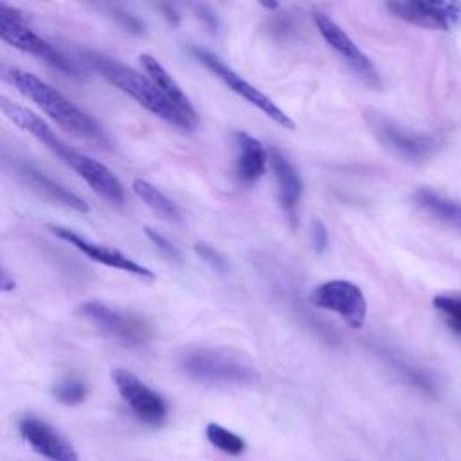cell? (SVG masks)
<instances>
[{"label":"cell","instance_id":"83f0119b","mask_svg":"<svg viewBox=\"0 0 461 461\" xmlns=\"http://www.w3.org/2000/svg\"><path fill=\"white\" fill-rule=\"evenodd\" d=\"M194 13L198 16V20L212 32H216V29L220 27V22H218V16L214 14V11L207 5H194Z\"/></svg>","mask_w":461,"mask_h":461},{"label":"cell","instance_id":"8fae6325","mask_svg":"<svg viewBox=\"0 0 461 461\" xmlns=\"http://www.w3.org/2000/svg\"><path fill=\"white\" fill-rule=\"evenodd\" d=\"M371 126L385 148L407 160L429 158L441 148V137L436 133L414 131L385 117L371 119Z\"/></svg>","mask_w":461,"mask_h":461},{"label":"cell","instance_id":"9c48e42d","mask_svg":"<svg viewBox=\"0 0 461 461\" xmlns=\"http://www.w3.org/2000/svg\"><path fill=\"white\" fill-rule=\"evenodd\" d=\"M308 301L317 308L337 313L351 328L364 326L367 315V301L360 286L351 281H326L308 294Z\"/></svg>","mask_w":461,"mask_h":461},{"label":"cell","instance_id":"8992f818","mask_svg":"<svg viewBox=\"0 0 461 461\" xmlns=\"http://www.w3.org/2000/svg\"><path fill=\"white\" fill-rule=\"evenodd\" d=\"M189 52L194 56L198 63H202L212 76H216L225 86H229L234 94L243 97L247 103L256 106L261 113H265L268 119L277 122L279 126L286 130H295V122L286 115L285 110H281L267 94H263L259 88L245 81L238 72H234L227 63H223L216 54H212L207 49L202 47H189Z\"/></svg>","mask_w":461,"mask_h":461},{"label":"cell","instance_id":"5bb4252c","mask_svg":"<svg viewBox=\"0 0 461 461\" xmlns=\"http://www.w3.org/2000/svg\"><path fill=\"white\" fill-rule=\"evenodd\" d=\"M49 230H52V234H56L59 240H63L65 243L72 245L76 250H79L81 254L88 256L95 263H101V265H104L108 268L128 272V274L137 276L140 279H155V274L149 268H146L144 265H140L135 259L128 258L126 254H122L117 249L95 243V241L81 236L79 232H76V230L68 229V227L49 225Z\"/></svg>","mask_w":461,"mask_h":461},{"label":"cell","instance_id":"6da1fadb","mask_svg":"<svg viewBox=\"0 0 461 461\" xmlns=\"http://www.w3.org/2000/svg\"><path fill=\"white\" fill-rule=\"evenodd\" d=\"M0 110L2 113L18 128L31 133L36 140H40L45 148H49L54 155H58L67 166H70L99 196L108 200L110 203H124L126 191L121 180L106 167L103 162L67 146L50 128L49 124L38 117L29 108L14 103L13 99L0 95Z\"/></svg>","mask_w":461,"mask_h":461},{"label":"cell","instance_id":"f1b7e54d","mask_svg":"<svg viewBox=\"0 0 461 461\" xmlns=\"http://www.w3.org/2000/svg\"><path fill=\"white\" fill-rule=\"evenodd\" d=\"M160 9H162V13H164V16L173 23V25H176L178 22H180V16H178V13L171 7V5H166V4H162L160 5Z\"/></svg>","mask_w":461,"mask_h":461},{"label":"cell","instance_id":"ba28073f","mask_svg":"<svg viewBox=\"0 0 461 461\" xmlns=\"http://www.w3.org/2000/svg\"><path fill=\"white\" fill-rule=\"evenodd\" d=\"M313 22L322 36V40L328 43V47L346 63V67L369 88H380L382 77L373 65V61L364 54V50L349 38V34L335 23L328 14L324 13H313Z\"/></svg>","mask_w":461,"mask_h":461},{"label":"cell","instance_id":"5b68a950","mask_svg":"<svg viewBox=\"0 0 461 461\" xmlns=\"http://www.w3.org/2000/svg\"><path fill=\"white\" fill-rule=\"evenodd\" d=\"M0 40L23 54H31L45 61L49 67L67 76H79L77 68L68 58H65L54 45L34 32L23 22V16L5 4H0Z\"/></svg>","mask_w":461,"mask_h":461},{"label":"cell","instance_id":"603a6c76","mask_svg":"<svg viewBox=\"0 0 461 461\" xmlns=\"http://www.w3.org/2000/svg\"><path fill=\"white\" fill-rule=\"evenodd\" d=\"M432 306L443 315L447 326L461 335V295H436Z\"/></svg>","mask_w":461,"mask_h":461},{"label":"cell","instance_id":"44dd1931","mask_svg":"<svg viewBox=\"0 0 461 461\" xmlns=\"http://www.w3.org/2000/svg\"><path fill=\"white\" fill-rule=\"evenodd\" d=\"M205 438L212 447L218 450L229 454V456H240L245 450V441L241 436L234 434L232 430L218 425V423H209L205 427Z\"/></svg>","mask_w":461,"mask_h":461},{"label":"cell","instance_id":"277c9868","mask_svg":"<svg viewBox=\"0 0 461 461\" xmlns=\"http://www.w3.org/2000/svg\"><path fill=\"white\" fill-rule=\"evenodd\" d=\"M180 369L203 384L247 385L259 378L249 357L227 348H196L180 358Z\"/></svg>","mask_w":461,"mask_h":461},{"label":"cell","instance_id":"4316f807","mask_svg":"<svg viewBox=\"0 0 461 461\" xmlns=\"http://www.w3.org/2000/svg\"><path fill=\"white\" fill-rule=\"evenodd\" d=\"M112 14H113V18H115L126 31H130V32H133V34H142L144 29H146V25H144L135 14H131V13L124 11V9L113 7V9H112Z\"/></svg>","mask_w":461,"mask_h":461},{"label":"cell","instance_id":"d4e9b609","mask_svg":"<svg viewBox=\"0 0 461 461\" xmlns=\"http://www.w3.org/2000/svg\"><path fill=\"white\" fill-rule=\"evenodd\" d=\"M194 252H196V256H198L203 263H207V265H209L212 270H216L218 274H225V272L229 270L227 259H225L214 247H211L209 243H202V241L194 243Z\"/></svg>","mask_w":461,"mask_h":461},{"label":"cell","instance_id":"30bf717a","mask_svg":"<svg viewBox=\"0 0 461 461\" xmlns=\"http://www.w3.org/2000/svg\"><path fill=\"white\" fill-rule=\"evenodd\" d=\"M387 11L411 25L454 32L461 29V2L445 0H393Z\"/></svg>","mask_w":461,"mask_h":461},{"label":"cell","instance_id":"52a82bcc","mask_svg":"<svg viewBox=\"0 0 461 461\" xmlns=\"http://www.w3.org/2000/svg\"><path fill=\"white\" fill-rule=\"evenodd\" d=\"M79 313L104 335L128 348H142L151 340L153 330L149 322L140 315L113 310L99 301L83 303L79 306Z\"/></svg>","mask_w":461,"mask_h":461},{"label":"cell","instance_id":"7c38bea8","mask_svg":"<svg viewBox=\"0 0 461 461\" xmlns=\"http://www.w3.org/2000/svg\"><path fill=\"white\" fill-rule=\"evenodd\" d=\"M112 380L131 412L146 425L158 427L167 418L166 400L128 369H113Z\"/></svg>","mask_w":461,"mask_h":461},{"label":"cell","instance_id":"9a60e30c","mask_svg":"<svg viewBox=\"0 0 461 461\" xmlns=\"http://www.w3.org/2000/svg\"><path fill=\"white\" fill-rule=\"evenodd\" d=\"M23 441L49 461H79L76 448L45 420L25 414L18 423Z\"/></svg>","mask_w":461,"mask_h":461},{"label":"cell","instance_id":"484cf974","mask_svg":"<svg viewBox=\"0 0 461 461\" xmlns=\"http://www.w3.org/2000/svg\"><path fill=\"white\" fill-rule=\"evenodd\" d=\"M310 241H312V247L317 254H322L328 247V241H330V236H328V229L324 225V221L321 218H313L312 223H310Z\"/></svg>","mask_w":461,"mask_h":461},{"label":"cell","instance_id":"2e32d148","mask_svg":"<svg viewBox=\"0 0 461 461\" xmlns=\"http://www.w3.org/2000/svg\"><path fill=\"white\" fill-rule=\"evenodd\" d=\"M142 70L146 72L148 79L157 86V90L166 97V101L194 128H198V113L189 101V97L184 94V90L178 86V83L171 77V74L158 63L157 58L151 54H140L139 58Z\"/></svg>","mask_w":461,"mask_h":461},{"label":"cell","instance_id":"e0dca14e","mask_svg":"<svg viewBox=\"0 0 461 461\" xmlns=\"http://www.w3.org/2000/svg\"><path fill=\"white\" fill-rule=\"evenodd\" d=\"M276 184H277V194L281 207L290 220V225H297L299 218V205H301V196H303V182L297 173V169L292 166V162L279 153L277 149H272L268 155Z\"/></svg>","mask_w":461,"mask_h":461},{"label":"cell","instance_id":"7402d4cb","mask_svg":"<svg viewBox=\"0 0 461 461\" xmlns=\"http://www.w3.org/2000/svg\"><path fill=\"white\" fill-rule=\"evenodd\" d=\"M54 398L63 405H79L88 396V385L77 376H63L52 385Z\"/></svg>","mask_w":461,"mask_h":461},{"label":"cell","instance_id":"4dcf8cb0","mask_svg":"<svg viewBox=\"0 0 461 461\" xmlns=\"http://www.w3.org/2000/svg\"><path fill=\"white\" fill-rule=\"evenodd\" d=\"M261 5L265 9H277L279 7V4H276V2H261Z\"/></svg>","mask_w":461,"mask_h":461},{"label":"cell","instance_id":"7a4b0ae2","mask_svg":"<svg viewBox=\"0 0 461 461\" xmlns=\"http://www.w3.org/2000/svg\"><path fill=\"white\" fill-rule=\"evenodd\" d=\"M0 74L22 95L32 101L38 108H41L54 122H58L68 133L101 146H106L110 142L108 135L92 115H88L58 88L45 83L38 76L7 65H0Z\"/></svg>","mask_w":461,"mask_h":461},{"label":"cell","instance_id":"3957f363","mask_svg":"<svg viewBox=\"0 0 461 461\" xmlns=\"http://www.w3.org/2000/svg\"><path fill=\"white\" fill-rule=\"evenodd\" d=\"M90 67L99 72L110 85L135 99L140 106L160 117L162 121L191 131L193 126L166 101V97L157 90V86L148 79V76L130 68L128 65L115 61L101 54H88Z\"/></svg>","mask_w":461,"mask_h":461},{"label":"cell","instance_id":"ac0fdd59","mask_svg":"<svg viewBox=\"0 0 461 461\" xmlns=\"http://www.w3.org/2000/svg\"><path fill=\"white\" fill-rule=\"evenodd\" d=\"M236 146H238V158H236V176L241 184H254L259 180L267 171L268 153L265 146L252 135L245 131L234 133Z\"/></svg>","mask_w":461,"mask_h":461},{"label":"cell","instance_id":"ffe728a7","mask_svg":"<svg viewBox=\"0 0 461 461\" xmlns=\"http://www.w3.org/2000/svg\"><path fill=\"white\" fill-rule=\"evenodd\" d=\"M131 189L158 216H162L169 221H178L180 220V209L176 207V203L169 196H166L160 189H157L153 184H149L148 180L135 178Z\"/></svg>","mask_w":461,"mask_h":461},{"label":"cell","instance_id":"4fadbf2b","mask_svg":"<svg viewBox=\"0 0 461 461\" xmlns=\"http://www.w3.org/2000/svg\"><path fill=\"white\" fill-rule=\"evenodd\" d=\"M5 164L20 178V182H23L31 191H34L38 196L45 198L47 202L63 205L67 209H72L83 214L90 211L88 203L79 194L67 189L63 184H59L58 180H54L52 176L38 169L34 164L16 157H5Z\"/></svg>","mask_w":461,"mask_h":461},{"label":"cell","instance_id":"cb8c5ba5","mask_svg":"<svg viewBox=\"0 0 461 461\" xmlns=\"http://www.w3.org/2000/svg\"><path fill=\"white\" fill-rule=\"evenodd\" d=\"M144 234L146 238L151 241V245L173 265H182L184 263V256L182 252L178 250V247L169 240L166 238L164 234H160L158 230L151 229V227H144Z\"/></svg>","mask_w":461,"mask_h":461},{"label":"cell","instance_id":"f546056e","mask_svg":"<svg viewBox=\"0 0 461 461\" xmlns=\"http://www.w3.org/2000/svg\"><path fill=\"white\" fill-rule=\"evenodd\" d=\"M13 288H14V281L0 268V290L9 292V290H13Z\"/></svg>","mask_w":461,"mask_h":461},{"label":"cell","instance_id":"d6986e66","mask_svg":"<svg viewBox=\"0 0 461 461\" xmlns=\"http://www.w3.org/2000/svg\"><path fill=\"white\" fill-rule=\"evenodd\" d=\"M412 200L432 220L450 229L461 230V203L457 200H452L432 187L416 189Z\"/></svg>","mask_w":461,"mask_h":461}]
</instances>
